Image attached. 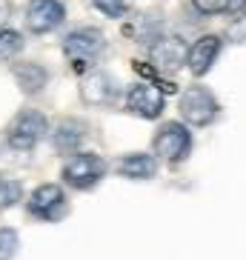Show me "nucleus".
I'll return each instance as SVG.
<instances>
[{
  "label": "nucleus",
  "mask_w": 246,
  "mask_h": 260,
  "mask_svg": "<svg viewBox=\"0 0 246 260\" xmlns=\"http://www.w3.org/2000/svg\"><path fill=\"white\" fill-rule=\"evenodd\" d=\"M95 6L109 17H123L132 9V0H95Z\"/></svg>",
  "instance_id": "nucleus-17"
},
{
  "label": "nucleus",
  "mask_w": 246,
  "mask_h": 260,
  "mask_svg": "<svg viewBox=\"0 0 246 260\" xmlns=\"http://www.w3.org/2000/svg\"><path fill=\"white\" fill-rule=\"evenodd\" d=\"M26 23L35 35L52 31L54 26L63 23V6L60 0H32L26 9Z\"/></svg>",
  "instance_id": "nucleus-7"
},
{
  "label": "nucleus",
  "mask_w": 246,
  "mask_h": 260,
  "mask_svg": "<svg viewBox=\"0 0 246 260\" xmlns=\"http://www.w3.org/2000/svg\"><path fill=\"white\" fill-rule=\"evenodd\" d=\"M23 49V38L12 29H0V57H12Z\"/></svg>",
  "instance_id": "nucleus-15"
},
{
  "label": "nucleus",
  "mask_w": 246,
  "mask_h": 260,
  "mask_svg": "<svg viewBox=\"0 0 246 260\" xmlns=\"http://www.w3.org/2000/svg\"><path fill=\"white\" fill-rule=\"evenodd\" d=\"M20 194H23V189H20L17 180H6V177H0V209L15 206L17 200H20Z\"/></svg>",
  "instance_id": "nucleus-16"
},
{
  "label": "nucleus",
  "mask_w": 246,
  "mask_h": 260,
  "mask_svg": "<svg viewBox=\"0 0 246 260\" xmlns=\"http://www.w3.org/2000/svg\"><path fill=\"white\" fill-rule=\"evenodd\" d=\"M189 149H192V135L180 123H166L158 132V138H155V152L169 163L183 160L186 154H189Z\"/></svg>",
  "instance_id": "nucleus-5"
},
{
  "label": "nucleus",
  "mask_w": 246,
  "mask_h": 260,
  "mask_svg": "<svg viewBox=\"0 0 246 260\" xmlns=\"http://www.w3.org/2000/svg\"><path fill=\"white\" fill-rule=\"evenodd\" d=\"M221 54V38L215 35H206V38H200L189 52H186V66L192 69V75H206L209 66L215 63V57Z\"/></svg>",
  "instance_id": "nucleus-9"
},
{
  "label": "nucleus",
  "mask_w": 246,
  "mask_h": 260,
  "mask_svg": "<svg viewBox=\"0 0 246 260\" xmlns=\"http://www.w3.org/2000/svg\"><path fill=\"white\" fill-rule=\"evenodd\" d=\"M126 106L129 112H135L138 117H158L163 112V92L155 83H138L132 86L126 94Z\"/></svg>",
  "instance_id": "nucleus-6"
},
{
  "label": "nucleus",
  "mask_w": 246,
  "mask_h": 260,
  "mask_svg": "<svg viewBox=\"0 0 246 260\" xmlns=\"http://www.w3.org/2000/svg\"><path fill=\"white\" fill-rule=\"evenodd\" d=\"M226 12L229 15H235V17H243L246 15V0H226Z\"/></svg>",
  "instance_id": "nucleus-20"
},
{
  "label": "nucleus",
  "mask_w": 246,
  "mask_h": 260,
  "mask_svg": "<svg viewBox=\"0 0 246 260\" xmlns=\"http://www.w3.org/2000/svg\"><path fill=\"white\" fill-rule=\"evenodd\" d=\"M46 135V117L29 109V112H20L15 117V123L9 126V146L15 149H32L38 146V140Z\"/></svg>",
  "instance_id": "nucleus-4"
},
{
  "label": "nucleus",
  "mask_w": 246,
  "mask_h": 260,
  "mask_svg": "<svg viewBox=\"0 0 246 260\" xmlns=\"http://www.w3.org/2000/svg\"><path fill=\"white\" fill-rule=\"evenodd\" d=\"M63 191H60V186H52V183H46V186H40L35 194H32V200H29V212L35 214V217H40V220H54V217H60L63 214Z\"/></svg>",
  "instance_id": "nucleus-8"
},
{
  "label": "nucleus",
  "mask_w": 246,
  "mask_h": 260,
  "mask_svg": "<svg viewBox=\"0 0 246 260\" xmlns=\"http://www.w3.org/2000/svg\"><path fill=\"white\" fill-rule=\"evenodd\" d=\"M106 172V163L98 154H75L66 166H63V180L75 189H92Z\"/></svg>",
  "instance_id": "nucleus-3"
},
{
  "label": "nucleus",
  "mask_w": 246,
  "mask_h": 260,
  "mask_svg": "<svg viewBox=\"0 0 246 260\" xmlns=\"http://www.w3.org/2000/svg\"><path fill=\"white\" fill-rule=\"evenodd\" d=\"M195 9L198 12H203V15H215V12H223V6H226V0H192Z\"/></svg>",
  "instance_id": "nucleus-19"
},
{
  "label": "nucleus",
  "mask_w": 246,
  "mask_h": 260,
  "mask_svg": "<svg viewBox=\"0 0 246 260\" xmlns=\"http://www.w3.org/2000/svg\"><path fill=\"white\" fill-rule=\"evenodd\" d=\"M180 115L192 123V126H206V123H212L218 115V100L212 98L209 89L192 86V89H186L183 98H180Z\"/></svg>",
  "instance_id": "nucleus-2"
},
{
  "label": "nucleus",
  "mask_w": 246,
  "mask_h": 260,
  "mask_svg": "<svg viewBox=\"0 0 246 260\" xmlns=\"http://www.w3.org/2000/svg\"><path fill=\"white\" fill-rule=\"evenodd\" d=\"M17 252V232L0 229V260H12Z\"/></svg>",
  "instance_id": "nucleus-18"
},
{
  "label": "nucleus",
  "mask_w": 246,
  "mask_h": 260,
  "mask_svg": "<svg viewBox=\"0 0 246 260\" xmlns=\"http://www.w3.org/2000/svg\"><path fill=\"white\" fill-rule=\"evenodd\" d=\"M17 80L23 86V92H40L46 86V72L40 66H17Z\"/></svg>",
  "instance_id": "nucleus-13"
},
{
  "label": "nucleus",
  "mask_w": 246,
  "mask_h": 260,
  "mask_svg": "<svg viewBox=\"0 0 246 260\" xmlns=\"http://www.w3.org/2000/svg\"><path fill=\"white\" fill-rule=\"evenodd\" d=\"M80 140H83V135H80V129H77L75 123H63L60 129H57V135H54V146H57V149H63V152L77 149V146H80Z\"/></svg>",
  "instance_id": "nucleus-14"
},
{
  "label": "nucleus",
  "mask_w": 246,
  "mask_h": 260,
  "mask_svg": "<svg viewBox=\"0 0 246 260\" xmlns=\"http://www.w3.org/2000/svg\"><path fill=\"white\" fill-rule=\"evenodd\" d=\"M83 98L89 103H109L115 98V80L106 75V72H95V75L86 77L83 83Z\"/></svg>",
  "instance_id": "nucleus-12"
},
{
  "label": "nucleus",
  "mask_w": 246,
  "mask_h": 260,
  "mask_svg": "<svg viewBox=\"0 0 246 260\" xmlns=\"http://www.w3.org/2000/svg\"><path fill=\"white\" fill-rule=\"evenodd\" d=\"M6 17H9V3H6V0H0V26H3Z\"/></svg>",
  "instance_id": "nucleus-21"
},
{
  "label": "nucleus",
  "mask_w": 246,
  "mask_h": 260,
  "mask_svg": "<svg viewBox=\"0 0 246 260\" xmlns=\"http://www.w3.org/2000/svg\"><path fill=\"white\" fill-rule=\"evenodd\" d=\"M152 60L158 69L163 72H172V69H180V63L186 60V46L180 38H166V40H158L152 46Z\"/></svg>",
  "instance_id": "nucleus-10"
},
{
  "label": "nucleus",
  "mask_w": 246,
  "mask_h": 260,
  "mask_svg": "<svg viewBox=\"0 0 246 260\" xmlns=\"http://www.w3.org/2000/svg\"><path fill=\"white\" fill-rule=\"evenodd\" d=\"M103 43H106V40H103V35H100L98 29H77L63 40V52L69 57L72 69L86 72L89 66H95L98 57L103 54V49H106Z\"/></svg>",
  "instance_id": "nucleus-1"
},
{
  "label": "nucleus",
  "mask_w": 246,
  "mask_h": 260,
  "mask_svg": "<svg viewBox=\"0 0 246 260\" xmlns=\"http://www.w3.org/2000/svg\"><path fill=\"white\" fill-rule=\"evenodd\" d=\"M117 172L123 177H132V180H149L158 172V163H155L152 154H129L117 163Z\"/></svg>",
  "instance_id": "nucleus-11"
}]
</instances>
